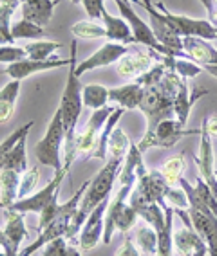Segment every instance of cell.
<instances>
[{"label":"cell","instance_id":"7dc6e473","mask_svg":"<svg viewBox=\"0 0 217 256\" xmlns=\"http://www.w3.org/2000/svg\"><path fill=\"white\" fill-rule=\"evenodd\" d=\"M203 123L206 124V130L210 134V138H217V114L212 116V118L203 119Z\"/></svg>","mask_w":217,"mask_h":256},{"label":"cell","instance_id":"836d02e7","mask_svg":"<svg viewBox=\"0 0 217 256\" xmlns=\"http://www.w3.org/2000/svg\"><path fill=\"white\" fill-rule=\"evenodd\" d=\"M186 170V160L183 156H176L168 159L165 164L159 168V172L163 174V177L166 178V182L170 186H179V180L183 178V174Z\"/></svg>","mask_w":217,"mask_h":256},{"label":"cell","instance_id":"5bb4252c","mask_svg":"<svg viewBox=\"0 0 217 256\" xmlns=\"http://www.w3.org/2000/svg\"><path fill=\"white\" fill-rule=\"evenodd\" d=\"M71 65V60L65 58H51V60H31V58H24L20 62H15L11 65H6V70L4 72L10 76L11 80L15 82H22V80L29 78L33 74H38V72H46V70H55V69H67Z\"/></svg>","mask_w":217,"mask_h":256},{"label":"cell","instance_id":"11a10c76","mask_svg":"<svg viewBox=\"0 0 217 256\" xmlns=\"http://www.w3.org/2000/svg\"><path fill=\"white\" fill-rule=\"evenodd\" d=\"M213 8H217V0H213Z\"/></svg>","mask_w":217,"mask_h":256},{"label":"cell","instance_id":"603a6c76","mask_svg":"<svg viewBox=\"0 0 217 256\" xmlns=\"http://www.w3.org/2000/svg\"><path fill=\"white\" fill-rule=\"evenodd\" d=\"M143 92L145 88L141 85H138L136 82H130L129 85H123V87L109 88V100L118 103L123 110H136L139 108Z\"/></svg>","mask_w":217,"mask_h":256},{"label":"cell","instance_id":"6da1fadb","mask_svg":"<svg viewBox=\"0 0 217 256\" xmlns=\"http://www.w3.org/2000/svg\"><path fill=\"white\" fill-rule=\"evenodd\" d=\"M76 50H78V42H71V65L67 67L69 74L65 80V88L60 100V112L62 121L65 128V142H64V164H73L76 159V150H74V138H76V128H78V119L83 110V98H82V82L76 72Z\"/></svg>","mask_w":217,"mask_h":256},{"label":"cell","instance_id":"8992f818","mask_svg":"<svg viewBox=\"0 0 217 256\" xmlns=\"http://www.w3.org/2000/svg\"><path fill=\"white\" fill-rule=\"evenodd\" d=\"M145 11L148 13V20H150V29H152L154 36H156L157 44L165 49V56H174V58H186L185 50H183V38L176 32V29L172 28V24L168 22L165 14L157 10L152 4V0H141Z\"/></svg>","mask_w":217,"mask_h":256},{"label":"cell","instance_id":"74e56055","mask_svg":"<svg viewBox=\"0 0 217 256\" xmlns=\"http://www.w3.org/2000/svg\"><path fill=\"white\" fill-rule=\"evenodd\" d=\"M38 180H40V168H38V166H33V168H29L26 174L20 175L19 200L28 198L29 195L35 193V190H37V186H38Z\"/></svg>","mask_w":217,"mask_h":256},{"label":"cell","instance_id":"7a4b0ae2","mask_svg":"<svg viewBox=\"0 0 217 256\" xmlns=\"http://www.w3.org/2000/svg\"><path fill=\"white\" fill-rule=\"evenodd\" d=\"M183 80L177 72L166 70L163 80L154 87L145 88L139 110L147 119V130L145 134H152L157 128V124L166 119H176V106L174 100L179 90Z\"/></svg>","mask_w":217,"mask_h":256},{"label":"cell","instance_id":"db71d44e","mask_svg":"<svg viewBox=\"0 0 217 256\" xmlns=\"http://www.w3.org/2000/svg\"><path fill=\"white\" fill-rule=\"evenodd\" d=\"M69 2H73L74 6H80V4H82V0H69Z\"/></svg>","mask_w":217,"mask_h":256},{"label":"cell","instance_id":"ac0fdd59","mask_svg":"<svg viewBox=\"0 0 217 256\" xmlns=\"http://www.w3.org/2000/svg\"><path fill=\"white\" fill-rule=\"evenodd\" d=\"M192 226L208 246V254L217 256V218L213 213H204L199 210H188Z\"/></svg>","mask_w":217,"mask_h":256},{"label":"cell","instance_id":"4fadbf2b","mask_svg":"<svg viewBox=\"0 0 217 256\" xmlns=\"http://www.w3.org/2000/svg\"><path fill=\"white\" fill-rule=\"evenodd\" d=\"M111 197L105 198L102 204H98L91 215L87 216L82 231L78 234V247L80 251H93L100 242H103V229H105V213L109 208Z\"/></svg>","mask_w":217,"mask_h":256},{"label":"cell","instance_id":"6f0895ef","mask_svg":"<svg viewBox=\"0 0 217 256\" xmlns=\"http://www.w3.org/2000/svg\"><path fill=\"white\" fill-rule=\"evenodd\" d=\"M20 2H26V0H20Z\"/></svg>","mask_w":217,"mask_h":256},{"label":"cell","instance_id":"8d00e7d4","mask_svg":"<svg viewBox=\"0 0 217 256\" xmlns=\"http://www.w3.org/2000/svg\"><path fill=\"white\" fill-rule=\"evenodd\" d=\"M33 128V121L26 123L24 126H19L15 132H11L4 141L0 142V174H2V170L6 166V160H8V156H10V152L13 150V146L19 142L20 138H24L26 134H29V130Z\"/></svg>","mask_w":217,"mask_h":256},{"label":"cell","instance_id":"5b68a950","mask_svg":"<svg viewBox=\"0 0 217 256\" xmlns=\"http://www.w3.org/2000/svg\"><path fill=\"white\" fill-rule=\"evenodd\" d=\"M170 184L166 182V178L159 170H145L143 174L138 175V182H136L134 190L130 193L129 204L134 210L147 204H159V206L166 208V195L170 192Z\"/></svg>","mask_w":217,"mask_h":256},{"label":"cell","instance_id":"f5cc1de1","mask_svg":"<svg viewBox=\"0 0 217 256\" xmlns=\"http://www.w3.org/2000/svg\"><path fill=\"white\" fill-rule=\"evenodd\" d=\"M0 256H19V254H10V252L2 251V252H0Z\"/></svg>","mask_w":217,"mask_h":256},{"label":"cell","instance_id":"277c9868","mask_svg":"<svg viewBox=\"0 0 217 256\" xmlns=\"http://www.w3.org/2000/svg\"><path fill=\"white\" fill-rule=\"evenodd\" d=\"M64 142H65V128L62 121L60 108H56L55 116L51 118L46 128L44 138L37 142L35 156L42 166L53 170V174L64 168Z\"/></svg>","mask_w":217,"mask_h":256},{"label":"cell","instance_id":"e575fe53","mask_svg":"<svg viewBox=\"0 0 217 256\" xmlns=\"http://www.w3.org/2000/svg\"><path fill=\"white\" fill-rule=\"evenodd\" d=\"M138 215L141 220L147 222V226L154 228L159 233L165 226V220H166V215H165V208L159 206V204H147V206H141L138 208Z\"/></svg>","mask_w":217,"mask_h":256},{"label":"cell","instance_id":"681fc988","mask_svg":"<svg viewBox=\"0 0 217 256\" xmlns=\"http://www.w3.org/2000/svg\"><path fill=\"white\" fill-rule=\"evenodd\" d=\"M64 256H82V252H80L78 246H73V244L67 242V249H65Z\"/></svg>","mask_w":217,"mask_h":256},{"label":"cell","instance_id":"c3c4849f","mask_svg":"<svg viewBox=\"0 0 217 256\" xmlns=\"http://www.w3.org/2000/svg\"><path fill=\"white\" fill-rule=\"evenodd\" d=\"M0 4L6 6V8H10V10H13V11H17L20 6H22V2H20V0H0Z\"/></svg>","mask_w":217,"mask_h":256},{"label":"cell","instance_id":"60d3db41","mask_svg":"<svg viewBox=\"0 0 217 256\" xmlns=\"http://www.w3.org/2000/svg\"><path fill=\"white\" fill-rule=\"evenodd\" d=\"M28 58L24 47L17 46H0V64L11 65L15 62H20V60Z\"/></svg>","mask_w":217,"mask_h":256},{"label":"cell","instance_id":"bcb514c9","mask_svg":"<svg viewBox=\"0 0 217 256\" xmlns=\"http://www.w3.org/2000/svg\"><path fill=\"white\" fill-rule=\"evenodd\" d=\"M6 251V252H10V254H19V251L15 249V246L10 242V238L6 236L4 231L0 229V252Z\"/></svg>","mask_w":217,"mask_h":256},{"label":"cell","instance_id":"9a60e30c","mask_svg":"<svg viewBox=\"0 0 217 256\" xmlns=\"http://www.w3.org/2000/svg\"><path fill=\"white\" fill-rule=\"evenodd\" d=\"M129 52L127 46H121V44H114V42H107L103 44L100 49L91 54L89 58H85L83 62H80L76 65V72L82 78V74H85L87 70L94 69H102V67H109V65H116L118 60L123 58L125 54Z\"/></svg>","mask_w":217,"mask_h":256},{"label":"cell","instance_id":"816d5d0a","mask_svg":"<svg viewBox=\"0 0 217 256\" xmlns=\"http://www.w3.org/2000/svg\"><path fill=\"white\" fill-rule=\"evenodd\" d=\"M0 46H11L10 42L6 40V36H4V34H2V32H0Z\"/></svg>","mask_w":217,"mask_h":256},{"label":"cell","instance_id":"7c38bea8","mask_svg":"<svg viewBox=\"0 0 217 256\" xmlns=\"http://www.w3.org/2000/svg\"><path fill=\"white\" fill-rule=\"evenodd\" d=\"M114 4H116V8H118V11H120V16L127 20V24H129L130 29H132L136 44L148 47V49H152V50H156V52H159V54L165 56L166 54L165 49L157 44L150 26H148L145 20L139 18L138 13L134 11V8L130 6V2H127V0H114Z\"/></svg>","mask_w":217,"mask_h":256},{"label":"cell","instance_id":"ffe728a7","mask_svg":"<svg viewBox=\"0 0 217 256\" xmlns=\"http://www.w3.org/2000/svg\"><path fill=\"white\" fill-rule=\"evenodd\" d=\"M204 96H208V90L199 88V90L190 92L188 83H186V80H183L179 90H177V94H176V100H174V106H176V119L181 124H185L186 126L192 106H194L195 103Z\"/></svg>","mask_w":217,"mask_h":256},{"label":"cell","instance_id":"1f68e13d","mask_svg":"<svg viewBox=\"0 0 217 256\" xmlns=\"http://www.w3.org/2000/svg\"><path fill=\"white\" fill-rule=\"evenodd\" d=\"M71 32L76 40H98V38H107V31L102 24L94 20H80L71 28Z\"/></svg>","mask_w":217,"mask_h":256},{"label":"cell","instance_id":"4dcf8cb0","mask_svg":"<svg viewBox=\"0 0 217 256\" xmlns=\"http://www.w3.org/2000/svg\"><path fill=\"white\" fill-rule=\"evenodd\" d=\"M62 44H58V42H44V40H35V42H29V44H26L24 46V50H26V54H28V58L31 60H40V62H44V60H51L55 58V52L56 50L62 49Z\"/></svg>","mask_w":217,"mask_h":256},{"label":"cell","instance_id":"e0dca14e","mask_svg":"<svg viewBox=\"0 0 217 256\" xmlns=\"http://www.w3.org/2000/svg\"><path fill=\"white\" fill-rule=\"evenodd\" d=\"M183 50L188 60H192L199 67L217 65V49L204 38L185 36L183 38Z\"/></svg>","mask_w":217,"mask_h":256},{"label":"cell","instance_id":"44dd1931","mask_svg":"<svg viewBox=\"0 0 217 256\" xmlns=\"http://www.w3.org/2000/svg\"><path fill=\"white\" fill-rule=\"evenodd\" d=\"M102 22L107 31V40L114 42V44L118 42L121 46L136 44L132 29H130V26L127 24L125 18H121V16H112V14H109V11L105 10L102 14Z\"/></svg>","mask_w":217,"mask_h":256},{"label":"cell","instance_id":"52a82bcc","mask_svg":"<svg viewBox=\"0 0 217 256\" xmlns=\"http://www.w3.org/2000/svg\"><path fill=\"white\" fill-rule=\"evenodd\" d=\"M116 106L107 105L100 110H93V114L89 116L87 123L82 130H76V138H74V150H76V159H91L94 157V152L98 148L100 141V134L105 126L107 119L111 118Z\"/></svg>","mask_w":217,"mask_h":256},{"label":"cell","instance_id":"f6af8a7d","mask_svg":"<svg viewBox=\"0 0 217 256\" xmlns=\"http://www.w3.org/2000/svg\"><path fill=\"white\" fill-rule=\"evenodd\" d=\"M116 256H141V251H139L138 247L134 244V238L127 236L123 240L120 247H118V251H116Z\"/></svg>","mask_w":217,"mask_h":256},{"label":"cell","instance_id":"4316f807","mask_svg":"<svg viewBox=\"0 0 217 256\" xmlns=\"http://www.w3.org/2000/svg\"><path fill=\"white\" fill-rule=\"evenodd\" d=\"M82 98H83V106H87L91 110H100L107 106L109 103V88L98 83H89L83 85L82 88Z\"/></svg>","mask_w":217,"mask_h":256},{"label":"cell","instance_id":"d6986e66","mask_svg":"<svg viewBox=\"0 0 217 256\" xmlns=\"http://www.w3.org/2000/svg\"><path fill=\"white\" fill-rule=\"evenodd\" d=\"M58 2L60 0H26L20 6L22 18L28 20V22L37 24L40 28H46L47 24L51 22L53 11H55V6Z\"/></svg>","mask_w":217,"mask_h":256},{"label":"cell","instance_id":"d590c367","mask_svg":"<svg viewBox=\"0 0 217 256\" xmlns=\"http://www.w3.org/2000/svg\"><path fill=\"white\" fill-rule=\"evenodd\" d=\"M132 144L127 134L121 130V128H114L109 138V157H114V159H125L127 154H129V148Z\"/></svg>","mask_w":217,"mask_h":256},{"label":"cell","instance_id":"f35d334b","mask_svg":"<svg viewBox=\"0 0 217 256\" xmlns=\"http://www.w3.org/2000/svg\"><path fill=\"white\" fill-rule=\"evenodd\" d=\"M166 67H165V64H161V62H157L156 65H154L152 69L150 70H147L145 74H141L138 80H136V83L138 85H141L143 88H148V87H154V85H157V83L161 82L163 80V76L166 74Z\"/></svg>","mask_w":217,"mask_h":256},{"label":"cell","instance_id":"cb8c5ba5","mask_svg":"<svg viewBox=\"0 0 217 256\" xmlns=\"http://www.w3.org/2000/svg\"><path fill=\"white\" fill-rule=\"evenodd\" d=\"M20 175L13 170H2L0 174V208H10L19 200Z\"/></svg>","mask_w":217,"mask_h":256},{"label":"cell","instance_id":"2e32d148","mask_svg":"<svg viewBox=\"0 0 217 256\" xmlns=\"http://www.w3.org/2000/svg\"><path fill=\"white\" fill-rule=\"evenodd\" d=\"M154 62L150 50L147 52H141V50H136V52H127L123 58L118 60L116 64V72L121 80H127V82H136V80L145 74L147 70H150L154 67Z\"/></svg>","mask_w":217,"mask_h":256},{"label":"cell","instance_id":"7bdbcfd3","mask_svg":"<svg viewBox=\"0 0 217 256\" xmlns=\"http://www.w3.org/2000/svg\"><path fill=\"white\" fill-rule=\"evenodd\" d=\"M15 14L13 10H10V8H6V6L0 4V32L6 36V40L10 42L11 46L15 44L13 36H11V16Z\"/></svg>","mask_w":217,"mask_h":256},{"label":"cell","instance_id":"9f6ffc18","mask_svg":"<svg viewBox=\"0 0 217 256\" xmlns=\"http://www.w3.org/2000/svg\"><path fill=\"white\" fill-rule=\"evenodd\" d=\"M127 2H130V4H132V2H138V0H127Z\"/></svg>","mask_w":217,"mask_h":256},{"label":"cell","instance_id":"30bf717a","mask_svg":"<svg viewBox=\"0 0 217 256\" xmlns=\"http://www.w3.org/2000/svg\"><path fill=\"white\" fill-rule=\"evenodd\" d=\"M176 215L181 216L183 226L174 229V234H172L174 249L181 256H208L206 242H204V238L197 231H194V226H192L188 211L176 210Z\"/></svg>","mask_w":217,"mask_h":256},{"label":"cell","instance_id":"3957f363","mask_svg":"<svg viewBox=\"0 0 217 256\" xmlns=\"http://www.w3.org/2000/svg\"><path fill=\"white\" fill-rule=\"evenodd\" d=\"M132 190H134L132 184L120 186L118 193L109 202V208H107L105 213V229H103V244H107V246L111 244L116 231L129 233L130 229L136 228L139 215L138 211L129 204V197Z\"/></svg>","mask_w":217,"mask_h":256},{"label":"cell","instance_id":"d6a6232c","mask_svg":"<svg viewBox=\"0 0 217 256\" xmlns=\"http://www.w3.org/2000/svg\"><path fill=\"white\" fill-rule=\"evenodd\" d=\"M11 36L13 40H40L46 36V29L28 20H19L11 26Z\"/></svg>","mask_w":217,"mask_h":256},{"label":"cell","instance_id":"f907efd6","mask_svg":"<svg viewBox=\"0 0 217 256\" xmlns=\"http://www.w3.org/2000/svg\"><path fill=\"white\" fill-rule=\"evenodd\" d=\"M204 70L212 74L213 78H217V65H210V67H204Z\"/></svg>","mask_w":217,"mask_h":256},{"label":"cell","instance_id":"8fae6325","mask_svg":"<svg viewBox=\"0 0 217 256\" xmlns=\"http://www.w3.org/2000/svg\"><path fill=\"white\" fill-rule=\"evenodd\" d=\"M154 6L168 18V22L172 24V28L176 29V32L181 38L197 36V38H204L208 42L217 40V29L208 20L190 18V16H185V14H174L166 10L163 2H156Z\"/></svg>","mask_w":217,"mask_h":256},{"label":"cell","instance_id":"ba28073f","mask_svg":"<svg viewBox=\"0 0 217 256\" xmlns=\"http://www.w3.org/2000/svg\"><path fill=\"white\" fill-rule=\"evenodd\" d=\"M188 136H201V128L186 130L185 124H181L177 119H166L157 124L152 134H143V138L136 144L141 152H147L150 148H174L181 139Z\"/></svg>","mask_w":217,"mask_h":256},{"label":"cell","instance_id":"ee69618b","mask_svg":"<svg viewBox=\"0 0 217 256\" xmlns=\"http://www.w3.org/2000/svg\"><path fill=\"white\" fill-rule=\"evenodd\" d=\"M82 6L85 13L89 14V18L98 22V20H102V14L103 11L107 10L105 8V0H82Z\"/></svg>","mask_w":217,"mask_h":256},{"label":"cell","instance_id":"f546056e","mask_svg":"<svg viewBox=\"0 0 217 256\" xmlns=\"http://www.w3.org/2000/svg\"><path fill=\"white\" fill-rule=\"evenodd\" d=\"M121 116H123V108H121V106H118V108L112 112L111 118L107 119L105 126H103L102 134H100L98 148H96V152H94V157H96V159H100V160L109 159V138H111L112 130L116 128V124H118V121H120Z\"/></svg>","mask_w":217,"mask_h":256},{"label":"cell","instance_id":"f1b7e54d","mask_svg":"<svg viewBox=\"0 0 217 256\" xmlns=\"http://www.w3.org/2000/svg\"><path fill=\"white\" fill-rule=\"evenodd\" d=\"M134 244L139 251L147 256H157V231L150 226H141V228H134Z\"/></svg>","mask_w":217,"mask_h":256},{"label":"cell","instance_id":"b9f144b4","mask_svg":"<svg viewBox=\"0 0 217 256\" xmlns=\"http://www.w3.org/2000/svg\"><path fill=\"white\" fill-rule=\"evenodd\" d=\"M166 202L170 204V206H174L176 210H185L188 211L190 204H188V197H186L185 190L181 186H172L170 192H168V195H166Z\"/></svg>","mask_w":217,"mask_h":256},{"label":"cell","instance_id":"484cf974","mask_svg":"<svg viewBox=\"0 0 217 256\" xmlns=\"http://www.w3.org/2000/svg\"><path fill=\"white\" fill-rule=\"evenodd\" d=\"M28 136L29 134H26L24 138H20L19 142L13 146V150L10 152L4 170H13V172H17L19 175L26 174L29 170L28 168Z\"/></svg>","mask_w":217,"mask_h":256},{"label":"cell","instance_id":"9c48e42d","mask_svg":"<svg viewBox=\"0 0 217 256\" xmlns=\"http://www.w3.org/2000/svg\"><path fill=\"white\" fill-rule=\"evenodd\" d=\"M69 164H64V168L60 172H56L53 174L51 180L46 184V186L38 190L37 193H33L29 195L28 198H22V200H17L15 204H11L10 208H6V210H13V211H19V213H37L40 215L42 211L46 210L56 197H58V193H60V188L62 182H64L65 175L69 174Z\"/></svg>","mask_w":217,"mask_h":256},{"label":"cell","instance_id":"ab89813d","mask_svg":"<svg viewBox=\"0 0 217 256\" xmlns=\"http://www.w3.org/2000/svg\"><path fill=\"white\" fill-rule=\"evenodd\" d=\"M203 70H204L203 67H199L197 64H194V62L188 58H177L176 65H174V72H177L181 78H185V80L195 78V76H199Z\"/></svg>","mask_w":217,"mask_h":256},{"label":"cell","instance_id":"83f0119b","mask_svg":"<svg viewBox=\"0 0 217 256\" xmlns=\"http://www.w3.org/2000/svg\"><path fill=\"white\" fill-rule=\"evenodd\" d=\"M165 226L163 229L157 233L159 238V244H157V256H172V249H174V244H172V234H174V216H176V210H172V206L165 208Z\"/></svg>","mask_w":217,"mask_h":256},{"label":"cell","instance_id":"7402d4cb","mask_svg":"<svg viewBox=\"0 0 217 256\" xmlns=\"http://www.w3.org/2000/svg\"><path fill=\"white\" fill-rule=\"evenodd\" d=\"M24 213L13 210H4V234L10 238V242L15 246V249L20 252V246L26 242L28 238V229H26V220Z\"/></svg>","mask_w":217,"mask_h":256},{"label":"cell","instance_id":"d4e9b609","mask_svg":"<svg viewBox=\"0 0 217 256\" xmlns=\"http://www.w3.org/2000/svg\"><path fill=\"white\" fill-rule=\"evenodd\" d=\"M20 92V82L11 80L8 85L0 88V124L8 123L15 114V105Z\"/></svg>","mask_w":217,"mask_h":256}]
</instances>
